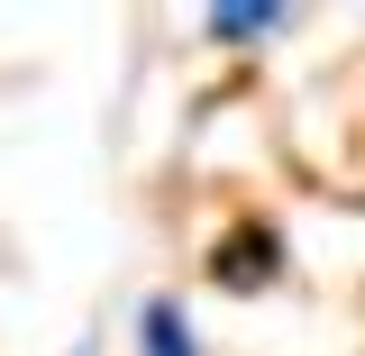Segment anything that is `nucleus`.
<instances>
[{
  "label": "nucleus",
  "instance_id": "1",
  "mask_svg": "<svg viewBox=\"0 0 365 356\" xmlns=\"http://www.w3.org/2000/svg\"><path fill=\"white\" fill-rule=\"evenodd\" d=\"M210 274H220L228 293H265V283H274V228H265V220L228 228L220 247H210Z\"/></svg>",
  "mask_w": 365,
  "mask_h": 356
},
{
  "label": "nucleus",
  "instance_id": "2",
  "mask_svg": "<svg viewBox=\"0 0 365 356\" xmlns=\"http://www.w3.org/2000/svg\"><path fill=\"white\" fill-rule=\"evenodd\" d=\"M137 356H201V338H192V320H182L174 293L137 302Z\"/></svg>",
  "mask_w": 365,
  "mask_h": 356
},
{
  "label": "nucleus",
  "instance_id": "3",
  "mask_svg": "<svg viewBox=\"0 0 365 356\" xmlns=\"http://www.w3.org/2000/svg\"><path fill=\"white\" fill-rule=\"evenodd\" d=\"M283 28V9H210V37L220 46H256V37H274Z\"/></svg>",
  "mask_w": 365,
  "mask_h": 356
}]
</instances>
